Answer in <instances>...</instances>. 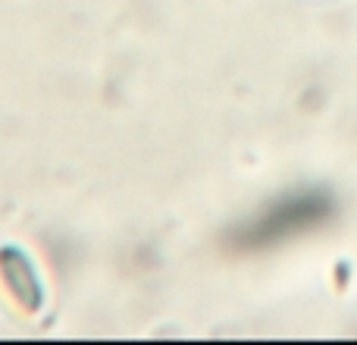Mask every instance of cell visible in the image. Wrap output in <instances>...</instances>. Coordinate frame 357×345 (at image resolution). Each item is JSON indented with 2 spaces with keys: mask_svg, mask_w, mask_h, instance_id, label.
I'll return each mask as SVG.
<instances>
[{
  "mask_svg": "<svg viewBox=\"0 0 357 345\" xmlns=\"http://www.w3.org/2000/svg\"><path fill=\"white\" fill-rule=\"evenodd\" d=\"M0 283L22 314H41L47 304V286L35 258L16 242L0 245Z\"/></svg>",
  "mask_w": 357,
  "mask_h": 345,
  "instance_id": "1",
  "label": "cell"
}]
</instances>
